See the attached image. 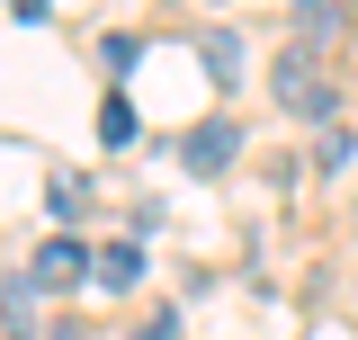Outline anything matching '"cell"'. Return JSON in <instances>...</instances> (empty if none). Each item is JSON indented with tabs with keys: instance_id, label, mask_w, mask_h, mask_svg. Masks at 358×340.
I'll use <instances>...</instances> for the list:
<instances>
[{
	"instance_id": "obj_3",
	"label": "cell",
	"mask_w": 358,
	"mask_h": 340,
	"mask_svg": "<svg viewBox=\"0 0 358 340\" xmlns=\"http://www.w3.org/2000/svg\"><path fill=\"white\" fill-rule=\"evenodd\" d=\"M27 278H36V296H63V287H81V278H90V251L54 233V242H36V269H27Z\"/></svg>"
},
{
	"instance_id": "obj_7",
	"label": "cell",
	"mask_w": 358,
	"mask_h": 340,
	"mask_svg": "<svg viewBox=\"0 0 358 340\" xmlns=\"http://www.w3.org/2000/svg\"><path fill=\"white\" fill-rule=\"evenodd\" d=\"M206 72H215V81H233V72H242V45L224 36V27H215V36H206Z\"/></svg>"
},
{
	"instance_id": "obj_6",
	"label": "cell",
	"mask_w": 358,
	"mask_h": 340,
	"mask_svg": "<svg viewBox=\"0 0 358 340\" xmlns=\"http://www.w3.org/2000/svg\"><path fill=\"white\" fill-rule=\"evenodd\" d=\"M99 143H134V108L126 99H99Z\"/></svg>"
},
{
	"instance_id": "obj_5",
	"label": "cell",
	"mask_w": 358,
	"mask_h": 340,
	"mask_svg": "<svg viewBox=\"0 0 358 340\" xmlns=\"http://www.w3.org/2000/svg\"><path fill=\"white\" fill-rule=\"evenodd\" d=\"M90 278H99V287H108V296H126L134 278H143V251H134V242H108V251L90 260Z\"/></svg>"
},
{
	"instance_id": "obj_1",
	"label": "cell",
	"mask_w": 358,
	"mask_h": 340,
	"mask_svg": "<svg viewBox=\"0 0 358 340\" xmlns=\"http://www.w3.org/2000/svg\"><path fill=\"white\" fill-rule=\"evenodd\" d=\"M268 99H278L287 117H305V126H322V117H331V81H322V63H313L305 45H287V54L268 63Z\"/></svg>"
},
{
	"instance_id": "obj_2",
	"label": "cell",
	"mask_w": 358,
	"mask_h": 340,
	"mask_svg": "<svg viewBox=\"0 0 358 340\" xmlns=\"http://www.w3.org/2000/svg\"><path fill=\"white\" fill-rule=\"evenodd\" d=\"M233 153H242V126H233V117H206V126L179 134V170H197V179L233 170Z\"/></svg>"
},
{
	"instance_id": "obj_8",
	"label": "cell",
	"mask_w": 358,
	"mask_h": 340,
	"mask_svg": "<svg viewBox=\"0 0 358 340\" xmlns=\"http://www.w3.org/2000/svg\"><path fill=\"white\" fill-rule=\"evenodd\" d=\"M143 340H179V313H152V323H143Z\"/></svg>"
},
{
	"instance_id": "obj_4",
	"label": "cell",
	"mask_w": 358,
	"mask_h": 340,
	"mask_svg": "<svg viewBox=\"0 0 358 340\" xmlns=\"http://www.w3.org/2000/svg\"><path fill=\"white\" fill-rule=\"evenodd\" d=\"M0 332L36 340V278H9V287H0Z\"/></svg>"
}]
</instances>
